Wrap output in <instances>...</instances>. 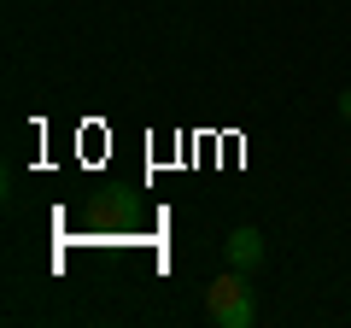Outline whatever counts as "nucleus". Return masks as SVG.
<instances>
[{"label":"nucleus","instance_id":"1","mask_svg":"<svg viewBox=\"0 0 351 328\" xmlns=\"http://www.w3.org/2000/svg\"><path fill=\"white\" fill-rule=\"evenodd\" d=\"M205 316H211L217 328H252L258 323V299H252L246 270H228V276H217L211 288H205Z\"/></svg>","mask_w":351,"mask_h":328},{"label":"nucleus","instance_id":"2","mask_svg":"<svg viewBox=\"0 0 351 328\" xmlns=\"http://www.w3.org/2000/svg\"><path fill=\"white\" fill-rule=\"evenodd\" d=\"M223 258H228V270H258L263 264V235L252 223H240V229H228V240H223Z\"/></svg>","mask_w":351,"mask_h":328},{"label":"nucleus","instance_id":"3","mask_svg":"<svg viewBox=\"0 0 351 328\" xmlns=\"http://www.w3.org/2000/svg\"><path fill=\"white\" fill-rule=\"evenodd\" d=\"M339 117H346V124H351V89L339 94Z\"/></svg>","mask_w":351,"mask_h":328}]
</instances>
